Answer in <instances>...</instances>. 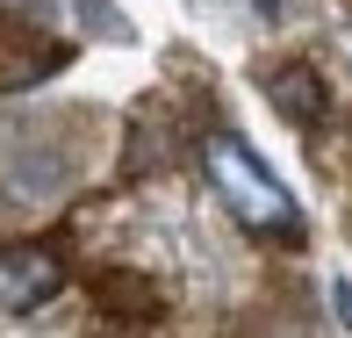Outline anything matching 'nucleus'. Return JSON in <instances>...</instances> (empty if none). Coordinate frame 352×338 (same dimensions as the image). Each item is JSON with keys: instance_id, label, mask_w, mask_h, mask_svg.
<instances>
[{"instance_id": "obj_1", "label": "nucleus", "mask_w": 352, "mask_h": 338, "mask_svg": "<svg viewBox=\"0 0 352 338\" xmlns=\"http://www.w3.org/2000/svg\"><path fill=\"white\" fill-rule=\"evenodd\" d=\"M201 173L216 180V195L230 202V216L245 223V231L274 237V245H302V209H295V195L259 166V151H252L237 130H209V137H201Z\"/></svg>"}, {"instance_id": "obj_2", "label": "nucleus", "mask_w": 352, "mask_h": 338, "mask_svg": "<svg viewBox=\"0 0 352 338\" xmlns=\"http://www.w3.org/2000/svg\"><path fill=\"white\" fill-rule=\"evenodd\" d=\"M65 288V260L51 245H0V317H29Z\"/></svg>"}, {"instance_id": "obj_3", "label": "nucleus", "mask_w": 352, "mask_h": 338, "mask_svg": "<svg viewBox=\"0 0 352 338\" xmlns=\"http://www.w3.org/2000/svg\"><path fill=\"white\" fill-rule=\"evenodd\" d=\"M266 94L280 101L287 123H302V130H316L324 123V87H316L309 65H287V72H266Z\"/></svg>"}, {"instance_id": "obj_4", "label": "nucleus", "mask_w": 352, "mask_h": 338, "mask_svg": "<svg viewBox=\"0 0 352 338\" xmlns=\"http://www.w3.org/2000/svg\"><path fill=\"white\" fill-rule=\"evenodd\" d=\"M338 310H345V324H352V288L345 281H338Z\"/></svg>"}]
</instances>
